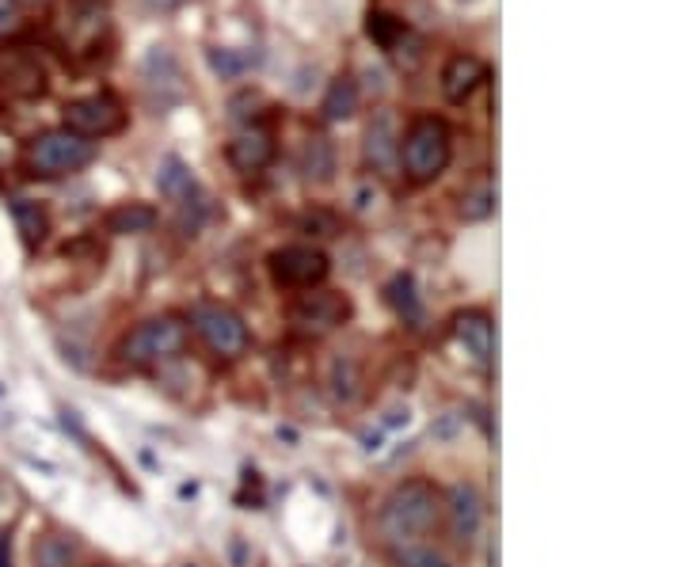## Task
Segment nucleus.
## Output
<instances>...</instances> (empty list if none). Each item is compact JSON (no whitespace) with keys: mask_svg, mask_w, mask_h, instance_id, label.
Returning <instances> with one entry per match:
<instances>
[{"mask_svg":"<svg viewBox=\"0 0 685 567\" xmlns=\"http://www.w3.org/2000/svg\"><path fill=\"white\" fill-rule=\"evenodd\" d=\"M365 164L381 175H388L400 164V130H396L393 111H378L373 115L370 130H365Z\"/></svg>","mask_w":685,"mask_h":567,"instance_id":"nucleus-11","label":"nucleus"},{"mask_svg":"<svg viewBox=\"0 0 685 567\" xmlns=\"http://www.w3.org/2000/svg\"><path fill=\"white\" fill-rule=\"evenodd\" d=\"M270 278H275L282 290H313L328 278L332 263L321 247H309V244H290V247H278L270 252Z\"/></svg>","mask_w":685,"mask_h":567,"instance_id":"nucleus-7","label":"nucleus"},{"mask_svg":"<svg viewBox=\"0 0 685 567\" xmlns=\"http://www.w3.org/2000/svg\"><path fill=\"white\" fill-rule=\"evenodd\" d=\"M321 111H324V118L328 123H347V118H355V111H358V84H355V77H336L328 88V95H324V103H321Z\"/></svg>","mask_w":685,"mask_h":567,"instance_id":"nucleus-19","label":"nucleus"},{"mask_svg":"<svg viewBox=\"0 0 685 567\" xmlns=\"http://www.w3.org/2000/svg\"><path fill=\"white\" fill-rule=\"evenodd\" d=\"M190 324H195L198 339L221 358H236L248 350V324L241 321V313H233L221 301H202L190 313Z\"/></svg>","mask_w":685,"mask_h":567,"instance_id":"nucleus-6","label":"nucleus"},{"mask_svg":"<svg viewBox=\"0 0 685 567\" xmlns=\"http://www.w3.org/2000/svg\"><path fill=\"white\" fill-rule=\"evenodd\" d=\"M442 518L450 522L457 545H473L484 525V495L476 491V484H453L442 495Z\"/></svg>","mask_w":685,"mask_h":567,"instance_id":"nucleus-8","label":"nucleus"},{"mask_svg":"<svg viewBox=\"0 0 685 567\" xmlns=\"http://www.w3.org/2000/svg\"><path fill=\"white\" fill-rule=\"evenodd\" d=\"M225 157L236 172H244V175L259 172V167H267L270 161H275V138H270L267 130H259V126H252V130L236 134V138L229 141Z\"/></svg>","mask_w":685,"mask_h":567,"instance_id":"nucleus-13","label":"nucleus"},{"mask_svg":"<svg viewBox=\"0 0 685 567\" xmlns=\"http://www.w3.org/2000/svg\"><path fill=\"white\" fill-rule=\"evenodd\" d=\"M0 84L12 95H23V100H35V95L46 92L50 77H46V66L27 50H4L0 54Z\"/></svg>","mask_w":685,"mask_h":567,"instance_id":"nucleus-10","label":"nucleus"},{"mask_svg":"<svg viewBox=\"0 0 685 567\" xmlns=\"http://www.w3.org/2000/svg\"><path fill=\"white\" fill-rule=\"evenodd\" d=\"M484 81H488V66L473 54H453L442 66V95L450 103H465Z\"/></svg>","mask_w":685,"mask_h":567,"instance_id":"nucleus-12","label":"nucleus"},{"mask_svg":"<svg viewBox=\"0 0 685 567\" xmlns=\"http://www.w3.org/2000/svg\"><path fill=\"white\" fill-rule=\"evenodd\" d=\"M15 20V0H0V31H8Z\"/></svg>","mask_w":685,"mask_h":567,"instance_id":"nucleus-26","label":"nucleus"},{"mask_svg":"<svg viewBox=\"0 0 685 567\" xmlns=\"http://www.w3.org/2000/svg\"><path fill=\"white\" fill-rule=\"evenodd\" d=\"M210 69L218 77H241L244 73V61L236 58L233 50H221V46H218V50H210Z\"/></svg>","mask_w":685,"mask_h":567,"instance_id":"nucleus-25","label":"nucleus"},{"mask_svg":"<svg viewBox=\"0 0 685 567\" xmlns=\"http://www.w3.org/2000/svg\"><path fill=\"white\" fill-rule=\"evenodd\" d=\"M20 4H31V8H38V4H50V0H20Z\"/></svg>","mask_w":685,"mask_h":567,"instance_id":"nucleus-28","label":"nucleus"},{"mask_svg":"<svg viewBox=\"0 0 685 567\" xmlns=\"http://www.w3.org/2000/svg\"><path fill=\"white\" fill-rule=\"evenodd\" d=\"M365 38H370V43H378L381 50L396 54V46L408 38V23H404L400 15H393V12L370 8V12H365Z\"/></svg>","mask_w":685,"mask_h":567,"instance_id":"nucleus-17","label":"nucleus"},{"mask_svg":"<svg viewBox=\"0 0 685 567\" xmlns=\"http://www.w3.org/2000/svg\"><path fill=\"white\" fill-rule=\"evenodd\" d=\"M301 172H305L309 183H328L332 172H336V146L328 138H309L305 149H301Z\"/></svg>","mask_w":685,"mask_h":567,"instance_id":"nucleus-18","label":"nucleus"},{"mask_svg":"<svg viewBox=\"0 0 685 567\" xmlns=\"http://www.w3.org/2000/svg\"><path fill=\"white\" fill-rule=\"evenodd\" d=\"M73 564V545L58 533H46L35 545V567H69Z\"/></svg>","mask_w":685,"mask_h":567,"instance_id":"nucleus-23","label":"nucleus"},{"mask_svg":"<svg viewBox=\"0 0 685 567\" xmlns=\"http://www.w3.org/2000/svg\"><path fill=\"white\" fill-rule=\"evenodd\" d=\"M8 560H12V553H8V537L0 533V567H8Z\"/></svg>","mask_w":685,"mask_h":567,"instance_id":"nucleus-27","label":"nucleus"},{"mask_svg":"<svg viewBox=\"0 0 685 567\" xmlns=\"http://www.w3.org/2000/svg\"><path fill=\"white\" fill-rule=\"evenodd\" d=\"M393 556H396V564L400 567H450V560H445L438 548H430V545H400V548H393Z\"/></svg>","mask_w":685,"mask_h":567,"instance_id":"nucleus-24","label":"nucleus"},{"mask_svg":"<svg viewBox=\"0 0 685 567\" xmlns=\"http://www.w3.org/2000/svg\"><path fill=\"white\" fill-rule=\"evenodd\" d=\"M156 221H161V213H156L153 206L118 202L115 210L103 218V225H107V233H115V236H141V233H153Z\"/></svg>","mask_w":685,"mask_h":567,"instance_id":"nucleus-16","label":"nucleus"},{"mask_svg":"<svg viewBox=\"0 0 685 567\" xmlns=\"http://www.w3.org/2000/svg\"><path fill=\"white\" fill-rule=\"evenodd\" d=\"M453 157V130L445 118L419 115L400 134V164L411 183H434Z\"/></svg>","mask_w":685,"mask_h":567,"instance_id":"nucleus-2","label":"nucleus"},{"mask_svg":"<svg viewBox=\"0 0 685 567\" xmlns=\"http://www.w3.org/2000/svg\"><path fill=\"white\" fill-rule=\"evenodd\" d=\"M442 522V491L430 481H404L381 502L378 530L393 548L419 545Z\"/></svg>","mask_w":685,"mask_h":567,"instance_id":"nucleus-1","label":"nucleus"},{"mask_svg":"<svg viewBox=\"0 0 685 567\" xmlns=\"http://www.w3.org/2000/svg\"><path fill=\"white\" fill-rule=\"evenodd\" d=\"M491 210H496V190H491V183H476L468 195H461L457 213L465 221H484Z\"/></svg>","mask_w":685,"mask_h":567,"instance_id":"nucleus-22","label":"nucleus"},{"mask_svg":"<svg viewBox=\"0 0 685 567\" xmlns=\"http://www.w3.org/2000/svg\"><path fill=\"white\" fill-rule=\"evenodd\" d=\"M61 118H66V130L81 134V138H111L126 126V107L115 92H92L81 95V100H69L61 107Z\"/></svg>","mask_w":685,"mask_h":567,"instance_id":"nucleus-5","label":"nucleus"},{"mask_svg":"<svg viewBox=\"0 0 685 567\" xmlns=\"http://www.w3.org/2000/svg\"><path fill=\"white\" fill-rule=\"evenodd\" d=\"M27 161L35 167V175H46V180L73 175L95 161V141L66 130V126H61V130H46L27 146Z\"/></svg>","mask_w":685,"mask_h":567,"instance_id":"nucleus-3","label":"nucleus"},{"mask_svg":"<svg viewBox=\"0 0 685 567\" xmlns=\"http://www.w3.org/2000/svg\"><path fill=\"white\" fill-rule=\"evenodd\" d=\"M350 316V301L347 293L339 290H321V293H305L298 305L290 309V321L301 327V332L324 335L332 327H339Z\"/></svg>","mask_w":685,"mask_h":567,"instance_id":"nucleus-9","label":"nucleus"},{"mask_svg":"<svg viewBox=\"0 0 685 567\" xmlns=\"http://www.w3.org/2000/svg\"><path fill=\"white\" fill-rule=\"evenodd\" d=\"M12 218H15V229H20V236L27 244H38L46 236V210L38 202H31V198H15L12 202Z\"/></svg>","mask_w":685,"mask_h":567,"instance_id":"nucleus-20","label":"nucleus"},{"mask_svg":"<svg viewBox=\"0 0 685 567\" xmlns=\"http://www.w3.org/2000/svg\"><path fill=\"white\" fill-rule=\"evenodd\" d=\"M156 187H161V195L172 198L179 210L202 206V198H198V180L190 175V167L183 164L179 157H164L161 167H156Z\"/></svg>","mask_w":685,"mask_h":567,"instance_id":"nucleus-15","label":"nucleus"},{"mask_svg":"<svg viewBox=\"0 0 685 567\" xmlns=\"http://www.w3.org/2000/svg\"><path fill=\"white\" fill-rule=\"evenodd\" d=\"M388 301H393V309L400 316H408V321H419V293H416V278L411 275H396L393 282H388Z\"/></svg>","mask_w":685,"mask_h":567,"instance_id":"nucleus-21","label":"nucleus"},{"mask_svg":"<svg viewBox=\"0 0 685 567\" xmlns=\"http://www.w3.org/2000/svg\"><path fill=\"white\" fill-rule=\"evenodd\" d=\"M183 347H187V324L179 316H153L123 339V358L130 366H153L169 362Z\"/></svg>","mask_w":685,"mask_h":567,"instance_id":"nucleus-4","label":"nucleus"},{"mask_svg":"<svg viewBox=\"0 0 685 567\" xmlns=\"http://www.w3.org/2000/svg\"><path fill=\"white\" fill-rule=\"evenodd\" d=\"M453 339L461 343V350H465L468 358H473L476 366H488L491 362V347H496V332H491V321L484 313H461L457 321H453Z\"/></svg>","mask_w":685,"mask_h":567,"instance_id":"nucleus-14","label":"nucleus"}]
</instances>
